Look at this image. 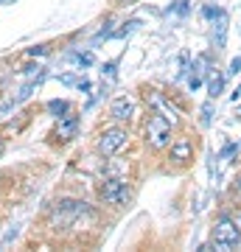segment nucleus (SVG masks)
I'll list each match as a JSON object with an SVG mask.
<instances>
[{"label":"nucleus","mask_w":241,"mask_h":252,"mask_svg":"<svg viewBox=\"0 0 241 252\" xmlns=\"http://www.w3.org/2000/svg\"><path fill=\"white\" fill-rule=\"evenodd\" d=\"M135 112H138V107H135V101L129 98V95H121V98H115L112 104H109V118L115 121V124H124V121H132Z\"/></svg>","instance_id":"0eeeda50"},{"label":"nucleus","mask_w":241,"mask_h":252,"mask_svg":"<svg viewBox=\"0 0 241 252\" xmlns=\"http://www.w3.org/2000/svg\"><path fill=\"white\" fill-rule=\"evenodd\" d=\"M146 143L152 146L154 152L169 149V143H171V124L160 115V112H152L149 121H146Z\"/></svg>","instance_id":"39448f33"},{"label":"nucleus","mask_w":241,"mask_h":252,"mask_svg":"<svg viewBox=\"0 0 241 252\" xmlns=\"http://www.w3.org/2000/svg\"><path fill=\"white\" fill-rule=\"evenodd\" d=\"M233 98H236V101H239V98H241V87H239V90H236V95H233Z\"/></svg>","instance_id":"6ab92c4d"},{"label":"nucleus","mask_w":241,"mask_h":252,"mask_svg":"<svg viewBox=\"0 0 241 252\" xmlns=\"http://www.w3.org/2000/svg\"><path fill=\"white\" fill-rule=\"evenodd\" d=\"M81 216H93V207L87 202H79V199H65L51 210V227L54 230H65V227H73Z\"/></svg>","instance_id":"f03ea898"},{"label":"nucleus","mask_w":241,"mask_h":252,"mask_svg":"<svg viewBox=\"0 0 241 252\" xmlns=\"http://www.w3.org/2000/svg\"><path fill=\"white\" fill-rule=\"evenodd\" d=\"M230 216H233V221H236V227H239V230H241V207H239V210H236V213H230Z\"/></svg>","instance_id":"2eb2a0df"},{"label":"nucleus","mask_w":241,"mask_h":252,"mask_svg":"<svg viewBox=\"0 0 241 252\" xmlns=\"http://www.w3.org/2000/svg\"><path fill=\"white\" fill-rule=\"evenodd\" d=\"M129 129L126 126H109V129H104L99 135V140H96V149H99V154H104V157H112V154H118L121 149H126L129 146Z\"/></svg>","instance_id":"20e7f679"},{"label":"nucleus","mask_w":241,"mask_h":252,"mask_svg":"<svg viewBox=\"0 0 241 252\" xmlns=\"http://www.w3.org/2000/svg\"><path fill=\"white\" fill-rule=\"evenodd\" d=\"M90 87H93V84H90V81H87V79H81V81H79V90H84V93H87V90H90Z\"/></svg>","instance_id":"dca6fc26"},{"label":"nucleus","mask_w":241,"mask_h":252,"mask_svg":"<svg viewBox=\"0 0 241 252\" xmlns=\"http://www.w3.org/2000/svg\"><path fill=\"white\" fill-rule=\"evenodd\" d=\"M239 70H241V56H236V59L230 62V70H227V73H230V76H236Z\"/></svg>","instance_id":"4468645a"},{"label":"nucleus","mask_w":241,"mask_h":252,"mask_svg":"<svg viewBox=\"0 0 241 252\" xmlns=\"http://www.w3.org/2000/svg\"><path fill=\"white\" fill-rule=\"evenodd\" d=\"M236 190H241V174H239V180H236Z\"/></svg>","instance_id":"a211bd4d"},{"label":"nucleus","mask_w":241,"mask_h":252,"mask_svg":"<svg viewBox=\"0 0 241 252\" xmlns=\"http://www.w3.org/2000/svg\"><path fill=\"white\" fill-rule=\"evenodd\" d=\"M3 149H6V143H3V137H0V154H3Z\"/></svg>","instance_id":"aec40b11"},{"label":"nucleus","mask_w":241,"mask_h":252,"mask_svg":"<svg viewBox=\"0 0 241 252\" xmlns=\"http://www.w3.org/2000/svg\"><path fill=\"white\" fill-rule=\"evenodd\" d=\"M79 124H81L79 115H73V112L62 115V118H59V124H56V137H62V140H70V137H76V132H79Z\"/></svg>","instance_id":"6e6552de"},{"label":"nucleus","mask_w":241,"mask_h":252,"mask_svg":"<svg viewBox=\"0 0 241 252\" xmlns=\"http://www.w3.org/2000/svg\"><path fill=\"white\" fill-rule=\"evenodd\" d=\"M126 174H129V162L112 154V160L104 165V177H126Z\"/></svg>","instance_id":"9d476101"},{"label":"nucleus","mask_w":241,"mask_h":252,"mask_svg":"<svg viewBox=\"0 0 241 252\" xmlns=\"http://www.w3.org/2000/svg\"><path fill=\"white\" fill-rule=\"evenodd\" d=\"M0 3H6V0H0Z\"/></svg>","instance_id":"412c9836"},{"label":"nucleus","mask_w":241,"mask_h":252,"mask_svg":"<svg viewBox=\"0 0 241 252\" xmlns=\"http://www.w3.org/2000/svg\"><path fill=\"white\" fill-rule=\"evenodd\" d=\"M233 247H241V230L236 227L230 213H222V216L213 221V235H210V244H202L199 252L205 250H219V252H230Z\"/></svg>","instance_id":"f257e3e1"},{"label":"nucleus","mask_w":241,"mask_h":252,"mask_svg":"<svg viewBox=\"0 0 241 252\" xmlns=\"http://www.w3.org/2000/svg\"><path fill=\"white\" fill-rule=\"evenodd\" d=\"M210 112H213V104H210V101H207L205 107H202V124H210Z\"/></svg>","instance_id":"ddd939ff"},{"label":"nucleus","mask_w":241,"mask_h":252,"mask_svg":"<svg viewBox=\"0 0 241 252\" xmlns=\"http://www.w3.org/2000/svg\"><path fill=\"white\" fill-rule=\"evenodd\" d=\"M99 196L104 205L112 207H124L132 202V188L126 177H104V182L99 185Z\"/></svg>","instance_id":"7ed1b4c3"},{"label":"nucleus","mask_w":241,"mask_h":252,"mask_svg":"<svg viewBox=\"0 0 241 252\" xmlns=\"http://www.w3.org/2000/svg\"><path fill=\"white\" fill-rule=\"evenodd\" d=\"M48 112H51L54 118H62V115H68V112H70V104H68V101L54 98V101H48Z\"/></svg>","instance_id":"f8f14e48"},{"label":"nucleus","mask_w":241,"mask_h":252,"mask_svg":"<svg viewBox=\"0 0 241 252\" xmlns=\"http://www.w3.org/2000/svg\"><path fill=\"white\" fill-rule=\"evenodd\" d=\"M169 160L174 165H188L194 160V140L191 137H174L169 143Z\"/></svg>","instance_id":"423d86ee"},{"label":"nucleus","mask_w":241,"mask_h":252,"mask_svg":"<svg viewBox=\"0 0 241 252\" xmlns=\"http://www.w3.org/2000/svg\"><path fill=\"white\" fill-rule=\"evenodd\" d=\"M118 6H124V3H135V0H115Z\"/></svg>","instance_id":"f3484780"},{"label":"nucleus","mask_w":241,"mask_h":252,"mask_svg":"<svg viewBox=\"0 0 241 252\" xmlns=\"http://www.w3.org/2000/svg\"><path fill=\"white\" fill-rule=\"evenodd\" d=\"M222 90H224V76H222V73L210 76V81H207V95H210V98H219Z\"/></svg>","instance_id":"9b49d317"},{"label":"nucleus","mask_w":241,"mask_h":252,"mask_svg":"<svg viewBox=\"0 0 241 252\" xmlns=\"http://www.w3.org/2000/svg\"><path fill=\"white\" fill-rule=\"evenodd\" d=\"M152 104H154V109H157V112H160V115L166 118V121H169L171 126H177V124H179L177 109H174V107H169V101L163 98V95H152Z\"/></svg>","instance_id":"1a4fd4ad"}]
</instances>
